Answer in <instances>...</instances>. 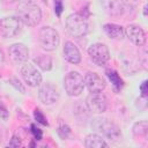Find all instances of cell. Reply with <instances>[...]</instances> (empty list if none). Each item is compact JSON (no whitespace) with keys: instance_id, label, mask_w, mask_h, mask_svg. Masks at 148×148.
Instances as JSON below:
<instances>
[{"instance_id":"obj_30","label":"cell","mask_w":148,"mask_h":148,"mask_svg":"<svg viewBox=\"0 0 148 148\" xmlns=\"http://www.w3.org/2000/svg\"><path fill=\"white\" fill-rule=\"evenodd\" d=\"M143 14L147 15V6H145V8H143Z\"/></svg>"},{"instance_id":"obj_22","label":"cell","mask_w":148,"mask_h":148,"mask_svg":"<svg viewBox=\"0 0 148 148\" xmlns=\"http://www.w3.org/2000/svg\"><path fill=\"white\" fill-rule=\"evenodd\" d=\"M34 116H35V119L39 123V124H42V125H45V126H47L49 125V123H47V120H46V118H45V116L42 113V111L39 110V109H36L35 110V113H34Z\"/></svg>"},{"instance_id":"obj_15","label":"cell","mask_w":148,"mask_h":148,"mask_svg":"<svg viewBox=\"0 0 148 148\" xmlns=\"http://www.w3.org/2000/svg\"><path fill=\"white\" fill-rule=\"evenodd\" d=\"M103 29H104L105 34L112 39H121L125 34L124 28L121 25H118L114 23H106V24H104Z\"/></svg>"},{"instance_id":"obj_16","label":"cell","mask_w":148,"mask_h":148,"mask_svg":"<svg viewBox=\"0 0 148 148\" xmlns=\"http://www.w3.org/2000/svg\"><path fill=\"white\" fill-rule=\"evenodd\" d=\"M84 146L88 148H102V147H108V143L105 140L99 136L98 134H89L84 139Z\"/></svg>"},{"instance_id":"obj_11","label":"cell","mask_w":148,"mask_h":148,"mask_svg":"<svg viewBox=\"0 0 148 148\" xmlns=\"http://www.w3.org/2000/svg\"><path fill=\"white\" fill-rule=\"evenodd\" d=\"M84 86L90 92H99L105 88V81L96 73L89 72L84 76Z\"/></svg>"},{"instance_id":"obj_27","label":"cell","mask_w":148,"mask_h":148,"mask_svg":"<svg viewBox=\"0 0 148 148\" xmlns=\"http://www.w3.org/2000/svg\"><path fill=\"white\" fill-rule=\"evenodd\" d=\"M123 5H126V6H130V7H135L139 2H140V0H119Z\"/></svg>"},{"instance_id":"obj_26","label":"cell","mask_w":148,"mask_h":148,"mask_svg":"<svg viewBox=\"0 0 148 148\" xmlns=\"http://www.w3.org/2000/svg\"><path fill=\"white\" fill-rule=\"evenodd\" d=\"M8 146H9V147H18V146H21V140H20V138H17L16 135H14V136L12 138L10 142L8 143Z\"/></svg>"},{"instance_id":"obj_29","label":"cell","mask_w":148,"mask_h":148,"mask_svg":"<svg viewBox=\"0 0 148 148\" xmlns=\"http://www.w3.org/2000/svg\"><path fill=\"white\" fill-rule=\"evenodd\" d=\"M10 82H13L12 84H13V86H15L17 89H20V91H21V92H24V88L21 86V82H20L17 79H12V80H10Z\"/></svg>"},{"instance_id":"obj_2","label":"cell","mask_w":148,"mask_h":148,"mask_svg":"<svg viewBox=\"0 0 148 148\" xmlns=\"http://www.w3.org/2000/svg\"><path fill=\"white\" fill-rule=\"evenodd\" d=\"M18 18L23 24L35 27L42 20V10L37 5L24 3L18 9Z\"/></svg>"},{"instance_id":"obj_24","label":"cell","mask_w":148,"mask_h":148,"mask_svg":"<svg viewBox=\"0 0 148 148\" xmlns=\"http://www.w3.org/2000/svg\"><path fill=\"white\" fill-rule=\"evenodd\" d=\"M31 132H32V134H34V136H35L36 140H40V139H42L43 133H42V131H40L38 127H36L35 125H31Z\"/></svg>"},{"instance_id":"obj_31","label":"cell","mask_w":148,"mask_h":148,"mask_svg":"<svg viewBox=\"0 0 148 148\" xmlns=\"http://www.w3.org/2000/svg\"><path fill=\"white\" fill-rule=\"evenodd\" d=\"M3 1H5V2H10V3H12V2H15L16 0H3Z\"/></svg>"},{"instance_id":"obj_21","label":"cell","mask_w":148,"mask_h":148,"mask_svg":"<svg viewBox=\"0 0 148 148\" xmlns=\"http://www.w3.org/2000/svg\"><path fill=\"white\" fill-rule=\"evenodd\" d=\"M57 132H58V134H59V136H60L61 139H66V138H68V135L71 134V128H69L68 125H66V124H64V123H60V125H59Z\"/></svg>"},{"instance_id":"obj_14","label":"cell","mask_w":148,"mask_h":148,"mask_svg":"<svg viewBox=\"0 0 148 148\" xmlns=\"http://www.w3.org/2000/svg\"><path fill=\"white\" fill-rule=\"evenodd\" d=\"M64 56H65V59L67 61H69L71 64H79L81 61V54H80L79 49L75 46L74 43H72L69 40L65 42Z\"/></svg>"},{"instance_id":"obj_3","label":"cell","mask_w":148,"mask_h":148,"mask_svg":"<svg viewBox=\"0 0 148 148\" xmlns=\"http://www.w3.org/2000/svg\"><path fill=\"white\" fill-rule=\"evenodd\" d=\"M91 127H94L96 131L101 132L103 135H105L110 140H117L121 136L119 127L111 120L106 118H95L92 119Z\"/></svg>"},{"instance_id":"obj_19","label":"cell","mask_w":148,"mask_h":148,"mask_svg":"<svg viewBox=\"0 0 148 148\" xmlns=\"http://www.w3.org/2000/svg\"><path fill=\"white\" fill-rule=\"evenodd\" d=\"M133 133L135 136H147L148 133V123L146 120L135 123L133 126Z\"/></svg>"},{"instance_id":"obj_10","label":"cell","mask_w":148,"mask_h":148,"mask_svg":"<svg viewBox=\"0 0 148 148\" xmlns=\"http://www.w3.org/2000/svg\"><path fill=\"white\" fill-rule=\"evenodd\" d=\"M38 98H39V101L43 104L51 105V104H54L56 102H58V99H59V91H58V89L53 84L45 83L38 90Z\"/></svg>"},{"instance_id":"obj_28","label":"cell","mask_w":148,"mask_h":148,"mask_svg":"<svg viewBox=\"0 0 148 148\" xmlns=\"http://www.w3.org/2000/svg\"><path fill=\"white\" fill-rule=\"evenodd\" d=\"M140 91H141V96H142V97H146V96H147V92H148V90H147V81H143V82L141 83V86H140Z\"/></svg>"},{"instance_id":"obj_1","label":"cell","mask_w":148,"mask_h":148,"mask_svg":"<svg viewBox=\"0 0 148 148\" xmlns=\"http://www.w3.org/2000/svg\"><path fill=\"white\" fill-rule=\"evenodd\" d=\"M66 30L71 36L83 37L88 32V22L86 17L79 13L71 14L66 18Z\"/></svg>"},{"instance_id":"obj_25","label":"cell","mask_w":148,"mask_h":148,"mask_svg":"<svg viewBox=\"0 0 148 148\" xmlns=\"http://www.w3.org/2000/svg\"><path fill=\"white\" fill-rule=\"evenodd\" d=\"M8 117H9V113H8L7 109L2 104H0V120H6V119H8Z\"/></svg>"},{"instance_id":"obj_7","label":"cell","mask_w":148,"mask_h":148,"mask_svg":"<svg viewBox=\"0 0 148 148\" xmlns=\"http://www.w3.org/2000/svg\"><path fill=\"white\" fill-rule=\"evenodd\" d=\"M87 108L92 113H103L108 108V98L104 94L91 92L86 99Z\"/></svg>"},{"instance_id":"obj_13","label":"cell","mask_w":148,"mask_h":148,"mask_svg":"<svg viewBox=\"0 0 148 148\" xmlns=\"http://www.w3.org/2000/svg\"><path fill=\"white\" fill-rule=\"evenodd\" d=\"M9 56L14 62H24L28 60L29 50L24 44L16 43L9 46Z\"/></svg>"},{"instance_id":"obj_23","label":"cell","mask_w":148,"mask_h":148,"mask_svg":"<svg viewBox=\"0 0 148 148\" xmlns=\"http://www.w3.org/2000/svg\"><path fill=\"white\" fill-rule=\"evenodd\" d=\"M64 9V2L62 0H54V12L58 16L61 15V12Z\"/></svg>"},{"instance_id":"obj_4","label":"cell","mask_w":148,"mask_h":148,"mask_svg":"<svg viewBox=\"0 0 148 148\" xmlns=\"http://www.w3.org/2000/svg\"><path fill=\"white\" fill-rule=\"evenodd\" d=\"M39 43L40 46L46 51H53L59 46L60 37L56 29L52 27H43L39 30Z\"/></svg>"},{"instance_id":"obj_20","label":"cell","mask_w":148,"mask_h":148,"mask_svg":"<svg viewBox=\"0 0 148 148\" xmlns=\"http://www.w3.org/2000/svg\"><path fill=\"white\" fill-rule=\"evenodd\" d=\"M35 62L43 71H50L52 68V59L49 56H39L35 59Z\"/></svg>"},{"instance_id":"obj_9","label":"cell","mask_w":148,"mask_h":148,"mask_svg":"<svg viewBox=\"0 0 148 148\" xmlns=\"http://www.w3.org/2000/svg\"><path fill=\"white\" fill-rule=\"evenodd\" d=\"M21 75H22L23 80L25 81V83L28 86H30V87H37L42 82V75H40V73L30 62H25L22 66V68H21Z\"/></svg>"},{"instance_id":"obj_8","label":"cell","mask_w":148,"mask_h":148,"mask_svg":"<svg viewBox=\"0 0 148 148\" xmlns=\"http://www.w3.org/2000/svg\"><path fill=\"white\" fill-rule=\"evenodd\" d=\"M88 53H89L92 62H95L96 65H99V66L104 65L110 59L109 49L105 44H102V43L91 44L88 49Z\"/></svg>"},{"instance_id":"obj_6","label":"cell","mask_w":148,"mask_h":148,"mask_svg":"<svg viewBox=\"0 0 148 148\" xmlns=\"http://www.w3.org/2000/svg\"><path fill=\"white\" fill-rule=\"evenodd\" d=\"M22 29V22L16 16H6L0 20V35L5 38L16 36Z\"/></svg>"},{"instance_id":"obj_5","label":"cell","mask_w":148,"mask_h":148,"mask_svg":"<svg viewBox=\"0 0 148 148\" xmlns=\"http://www.w3.org/2000/svg\"><path fill=\"white\" fill-rule=\"evenodd\" d=\"M64 87L69 96H79L84 88V80L77 72H69L64 79Z\"/></svg>"},{"instance_id":"obj_12","label":"cell","mask_w":148,"mask_h":148,"mask_svg":"<svg viewBox=\"0 0 148 148\" xmlns=\"http://www.w3.org/2000/svg\"><path fill=\"white\" fill-rule=\"evenodd\" d=\"M125 34L130 38V40L136 46H142L146 43V34L139 25L128 24L125 29Z\"/></svg>"},{"instance_id":"obj_17","label":"cell","mask_w":148,"mask_h":148,"mask_svg":"<svg viewBox=\"0 0 148 148\" xmlns=\"http://www.w3.org/2000/svg\"><path fill=\"white\" fill-rule=\"evenodd\" d=\"M123 3L119 0H106L105 1V10L114 16L123 14Z\"/></svg>"},{"instance_id":"obj_18","label":"cell","mask_w":148,"mask_h":148,"mask_svg":"<svg viewBox=\"0 0 148 148\" xmlns=\"http://www.w3.org/2000/svg\"><path fill=\"white\" fill-rule=\"evenodd\" d=\"M106 75H108L109 80L111 81L114 91H119V90L123 88L124 82H123V80L120 79V76L118 75V73H117L116 71H113V69H108V71H106Z\"/></svg>"}]
</instances>
